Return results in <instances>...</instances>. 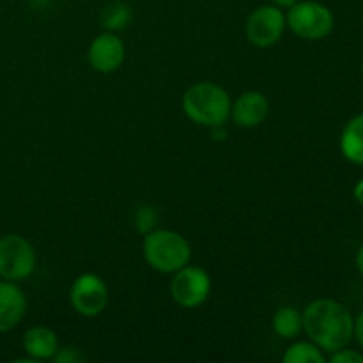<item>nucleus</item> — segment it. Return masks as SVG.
Masks as SVG:
<instances>
[{"label": "nucleus", "mask_w": 363, "mask_h": 363, "mask_svg": "<svg viewBox=\"0 0 363 363\" xmlns=\"http://www.w3.org/2000/svg\"><path fill=\"white\" fill-rule=\"evenodd\" d=\"M354 197H357V201L363 206V181H360V183L357 184V188H354Z\"/></svg>", "instance_id": "21"}, {"label": "nucleus", "mask_w": 363, "mask_h": 363, "mask_svg": "<svg viewBox=\"0 0 363 363\" xmlns=\"http://www.w3.org/2000/svg\"><path fill=\"white\" fill-rule=\"evenodd\" d=\"M340 151L350 162L363 165V113L346 124L340 137Z\"/></svg>", "instance_id": "13"}, {"label": "nucleus", "mask_w": 363, "mask_h": 363, "mask_svg": "<svg viewBox=\"0 0 363 363\" xmlns=\"http://www.w3.org/2000/svg\"><path fill=\"white\" fill-rule=\"evenodd\" d=\"M126 57V48L121 38L112 32L98 35L89 48V62L99 73H113L119 69Z\"/></svg>", "instance_id": "9"}, {"label": "nucleus", "mask_w": 363, "mask_h": 363, "mask_svg": "<svg viewBox=\"0 0 363 363\" xmlns=\"http://www.w3.org/2000/svg\"><path fill=\"white\" fill-rule=\"evenodd\" d=\"M23 350L32 360H48L59 351V340L53 330L46 326H34L25 332Z\"/></svg>", "instance_id": "12"}, {"label": "nucleus", "mask_w": 363, "mask_h": 363, "mask_svg": "<svg viewBox=\"0 0 363 363\" xmlns=\"http://www.w3.org/2000/svg\"><path fill=\"white\" fill-rule=\"evenodd\" d=\"M353 335L357 337L358 344L363 347V311L360 312V315H358L357 319H354V332Z\"/></svg>", "instance_id": "19"}, {"label": "nucleus", "mask_w": 363, "mask_h": 363, "mask_svg": "<svg viewBox=\"0 0 363 363\" xmlns=\"http://www.w3.org/2000/svg\"><path fill=\"white\" fill-rule=\"evenodd\" d=\"M269 112V103L264 94L257 91L243 92L230 106L234 123L241 128H255L264 123Z\"/></svg>", "instance_id": "11"}, {"label": "nucleus", "mask_w": 363, "mask_h": 363, "mask_svg": "<svg viewBox=\"0 0 363 363\" xmlns=\"http://www.w3.org/2000/svg\"><path fill=\"white\" fill-rule=\"evenodd\" d=\"M35 250L20 234L0 238V279L21 282L34 273Z\"/></svg>", "instance_id": "5"}, {"label": "nucleus", "mask_w": 363, "mask_h": 363, "mask_svg": "<svg viewBox=\"0 0 363 363\" xmlns=\"http://www.w3.org/2000/svg\"><path fill=\"white\" fill-rule=\"evenodd\" d=\"M286 16L277 6H261L252 11L245 23V32L252 45L268 48L280 41L286 30Z\"/></svg>", "instance_id": "7"}, {"label": "nucleus", "mask_w": 363, "mask_h": 363, "mask_svg": "<svg viewBox=\"0 0 363 363\" xmlns=\"http://www.w3.org/2000/svg\"><path fill=\"white\" fill-rule=\"evenodd\" d=\"M108 287L101 277L94 273H84L71 286L69 300L74 311L85 318H94L101 314L108 305Z\"/></svg>", "instance_id": "8"}, {"label": "nucleus", "mask_w": 363, "mask_h": 363, "mask_svg": "<svg viewBox=\"0 0 363 363\" xmlns=\"http://www.w3.org/2000/svg\"><path fill=\"white\" fill-rule=\"evenodd\" d=\"M131 20V11L126 4L123 2H112L105 7L101 14L103 27L108 30H119L124 28Z\"/></svg>", "instance_id": "16"}, {"label": "nucleus", "mask_w": 363, "mask_h": 363, "mask_svg": "<svg viewBox=\"0 0 363 363\" xmlns=\"http://www.w3.org/2000/svg\"><path fill=\"white\" fill-rule=\"evenodd\" d=\"M273 330L284 339H294L303 330V318L293 307H282L273 315Z\"/></svg>", "instance_id": "14"}, {"label": "nucleus", "mask_w": 363, "mask_h": 363, "mask_svg": "<svg viewBox=\"0 0 363 363\" xmlns=\"http://www.w3.org/2000/svg\"><path fill=\"white\" fill-rule=\"evenodd\" d=\"M333 363H363V354L358 353V351L351 350H339L333 353V357L330 358Z\"/></svg>", "instance_id": "17"}, {"label": "nucleus", "mask_w": 363, "mask_h": 363, "mask_svg": "<svg viewBox=\"0 0 363 363\" xmlns=\"http://www.w3.org/2000/svg\"><path fill=\"white\" fill-rule=\"evenodd\" d=\"M286 363H325L323 351L314 342H296L284 354Z\"/></svg>", "instance_id": "15"}, {"label": "nucleus", "mask_w": 363, "mask_h": 363, "mask_svg": "<svg viewBox=\"0 0 363 363\" xmlns=\"http://www.w3.org/2000/svg\"><path fill=\"white\" fill-rule=\"evenodd\" d=\"M53 358H55L57 362H74L78 358V354L77 351H74V347H66V350H62L60 353L57 351Z\"/></svg>", "instance_id": "18"}, {"label": "nucleus", "mask_w": 363, "mask_h": 363, "mask_svg": "<svg viewBox=\"0 0 363 363\" xmlns=\"http://www.w3.org/2000/svg\"><path fill=\"white\" fill-rule=\"evenodd\" d=\"M144 257L156 272L176 273L190 262L191 248L179 233L149 230L144 238Z\"/></svg>", "instance_id": "3"}, {"label": "nucleus", "mask_w": 363, "mask_h": 363, "mask_svg": "<svg viewBox=\"0 0 363 363\" xmlns=\"http://www.w3.org/2000/svg\"><path fill=\"white\" fill-rule=\"evenodd\" d=\"M303 330L321 351L335 353L353 339L354 319L342 303L335 300H315L305 308Z\"/></svg>", "instance_id": "1"}, {"label": "nucleus", "mask_w": 363, "mask_h": 363, "mask_svg": "<svg viewBox=\"0 0 363 363\" xmlns=\"http://www.w3.org/2000/svg\"><path fill=\"white\" fill-rule=\"evenodd\" d=\"M357 266H358V272L363 275V247L358 250V255H357Z\"/></svg>", "instance_id": "22"}, {"label": "nucleus", "mask_w": 363, "mask_h": 363, "mask_svg": "<svg viewBox=\"0 0 363 363\" xmlns=\"http://www.w3.org/2000/svg\"><path fill=\"white\" fill-rule=\"evenodd\" d=\"M272 2H273V6L280 7V9H282V7H287V9H289V7L294 6L298 0H272Z\"/></svg>", "instance_id": "20"}, {"label": "nucleus", "mask_w": 363, "mask_h": 363, "mask_svg": "<svg viewBox=\"0 0 363 363\" xmlns=\"http://www.w3.org/2000/svg\"><path fill=\"white\" fill-rule=\"evenodd\" d=\"M27 312V298L16 282L0 280V333L16 328Z\"/></svg>", "instance_id": "10"}, {"label": "nucleus", "mask_w": 363, "mask_h": 363, "mask_svg": "<svg viewBox=\"0 0 363 363\" xmlns=\"http://www.w3.org/2000/svg\"><path fill=\"white\" fill-rule=\"evenodd\" d=\"M230 106L233 103L225 89L211 82L191 85L183 96L184 113L199 126H223V123H227L230 117Z\"/></svg>", "instance_id": "2"}, {"label": "nucleus", "mask_w": 363, "mask_h": 363, "mask_svg": "<svg viewBox=\"0 0 363 363\" xmlns=\"http://www.w3.org/2000/svg\"><path fill=\"white\" fill-rule=\"evenodd\" d=\"M286 23L291 30L307 41H319L333 30V14L323 4L307 0L289 7Z\"/></svg>", "instance_id": "4"}, {"label": "nucleus", "mask_w": 363, "mask_h": 363, "mask_svg": "<svg viewBox=\"0 0 363 363\" xmlns=\"http://www.w3.org/2000/svg\"><path fill=\"white\" fill-rule=\"evenodd\" d=\"M211 293V279L199 266H183L170 282V294L183 308L201 307Z\"/></svg>", "instance_id": "6"}]
</instances>
